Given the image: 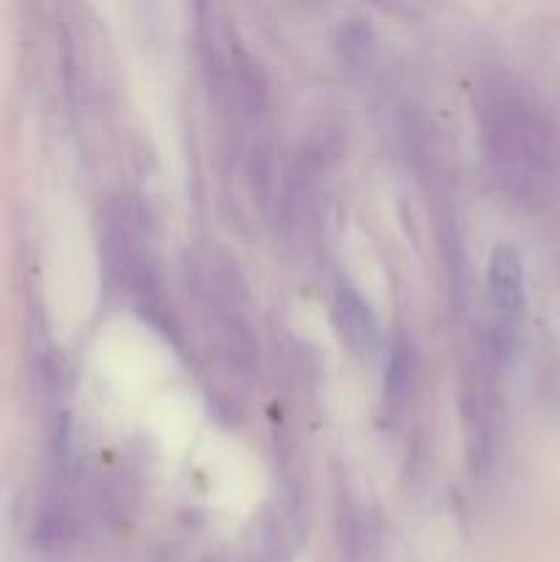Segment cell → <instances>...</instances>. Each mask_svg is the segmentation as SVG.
<instances>
[{
    "mask_svg": "<svg viewBox=\"0 0 560 562\" xmlns=\"http://www.w3.org/2000/svg\"><path fill=\"white\" fill-rule=\"evenodd\" d=\"M478 135L500 190L530 209L558 192V148L538 99L508 75H492L475 97Z\"/></svg>",
    "mask_w": 560,
    "mask_h": 562,
    "instance_id": "1",
    "label": "cell"
},
{
    "mask_svg": "<svg viewBox=\"0 0 560 562\" xmlns=\"http://www.w3.org/2000/svg\"><path fill=\"white\" fill-rule=\"evenodd\" d=\"M201 283L223 357L234 371L253 373L258 368V338L247 316V296L239 272L228 258L212 252L201 261Z\"/></svg>",
    "mask_w": 560,
    "mask_h": 562,
    "instance_id": "2",
    "label": "cell"
},
{
    "mask_svg": "<svg viewBox=\"0 0 560 562\" xmlns=\"http://www.w3.org/2000/svg\"><path fill=\"white\" fill-rule=\"evenodd\" d=\"M489 305L494 313V335L489 349L503 357L511 349V333L525 313V267L514 245H497L486 269Z\"/></svg>",
    "mask_w": 560,
    "mask_h": 562,
    "instance_id": "3",
    "label": "cell"
},
{
    "mask_svg": "<svg viewBox=\"0 0 560 562\" xmlns=\"http://www.w3.org/2000/svg\"><path fill=\"white\" fill-rule=\"evenodd\" d=\"M333 318L340 340L351 349V355L368 357L379 351V322L373 307L349 280H340L333 294Z\"/></svg>",
    "mask_w": 560,
    "mask_h": 562,
    "instance_id": "4",
    "label": "cell"
},
{
    "mask_svg": "<svg viewBox=\"0 0 560 562\" xmlns=\"http://www.w3.org/2000/svg\"><path fill=\"white\" fill-rule=\"evenodd\" d=\"M412 390H415V349H412L410 338L399 333L390 344L388 368H384V415L393 417V420L404 415L406 406H410Z\"/></svg>",
    "mask_w": 560,
    "mask_h": 562,
    "instance_id": "5",
    "label": "cell"
},
{
    "mask_svg": "<svg viewBox=\"0 0 560 562\" xmlns=\"http://www.w3.org/2000/svg\"><path fill=\"white\" fill-rule=\"evenodd\" d=\"M335 49L351 75H362L377 53V33L366 20H344L335 33Z\"/></svg>",
    "mask_w": 560,
    "mask_h": 562,
    "instance_id": "6",
    "label": "cell"
},
{
    "mask_svg": "<svg viewBox=\"0 0 560 562\" xmlns=\"http://www.w3.org/2000/svg\"><path fill=\"white\" fill-rule=\"evenodd\" d=\"M340 536H344V552L351 560L368 558V552L377 547V525L366 510L351 508L340 521Z\"/></svg>",
    "mask_w": 560,
    "mask_h": 562,
    "instance_id": "7",
    "label": "cell"
}]
</instances>
